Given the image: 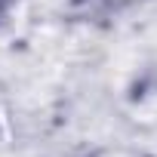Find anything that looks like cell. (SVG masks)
<instances>
[{"mask_svg": "<svg viewBox=\"0 0 157 157\" xmlns=\"http://www.w3.org/2000/svg\"><path fill=\"white\" fill-rule=\"evenodd\" d=\"M13 6H16V0H0V25H3V22L10 19V13H13Z\"/></svg>", "mask_w": 157, "mask_h": 157, "instance_id": "obj_1", "label": "cell"}]
</instances>
